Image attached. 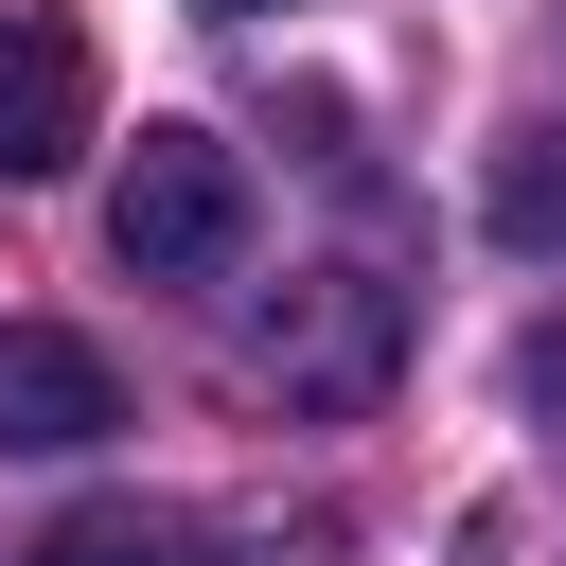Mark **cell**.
Returning <instances> with one entry per match:
<instances>
[{"instance_id":"5b68a950","label":"cell","mask_w":566,"mask_h":566,"mask_svg":"<svg viewBox=\"0 0 566 566\" xmlns=\"http://www.w3.org/2000/svg\"><path fill=\"white\" fill-rule=\"evenodd\" d=\"M18 566H212V513H159V495H88V513H53Z\"/></svg>"},{"instance_id":"7a4b0ae2","label":"cell","mask_w":566,"mask_h":566,"mask_svg":"<svg viewBox=\"0 0 566 566\" xmlns=\"http://www.w3.org/2000/svg\"><path fill=\"white\" fill-rule=\"evenodd\" d=\"M248 371L283 389V407H318V424H354L389 371H407V301L371 283V265H301L265 318H248Z\"/></svg>"},{"instance_id":"ba28073f","label":"cell","mask_w":566,"mask_h":566,"mask_svg":"<svg viewBox=\"0 0 566 566\" xmlns=\"http://www.w3.org/2000/svg\"><path fill=\"white\" fill-rule=\"evenodd\" d=\"M195 18H265V0H195Z\"/></svg>"},{"instance_id":"52a82bcc","label":"cell","mask_w":566,"mask_h":566,"mask_svg":"<svg viewBox=\"0 0 566 566\" xmlns=\"http://www.w3.org/2000/svg\"><path fill=\"white\" fill-rule=\"evenodd\" d=\"M531 424H566V318L531 336Z\"/></svg>"},{"instance_id":"277c9868","label":"cell","mask_w":566,"mask_h":566,"mask_svg":"<svg viewBox=\"0 0 566 566\" xmlns=\"http://www.w3.org/2000/svg\"><path fill=\"white\" fill-rule=\"evenodd\" d=\"M71 159H88V35L0 18V177H71Z\"/></svg>"},{"instance_id":"8992f818","label":"cell","mask_w":566,"mask_h":566,"mask_svg":"<svg viewBox=\"0 0 566 566\" xmlns=\"http://www.w3.org/2000/svg\"><path fill=\"white\" fill-rule=\"evenodd\" d=\"M478 212H495V248H531V265H566V124H531V142H495V177H478Z\"/></svg>"},{"instance_id":"6da1fadb","label":"cell","mask_w":566,"mask_h":566,"mask_svg":"<svg viewBox=\"0 0 566 566\" xmlns=\"http://www.w3.org/2000/svg\"><path fill=\"white\" fill-rule=\"evenodd\" d=\"M106 248H124V283H230L248 265V159L212 124H142L106 177Z\"/></svg>"},{"instance_id":"3957f363","label":"cell","mask_w":566,"mask_h":566,"mask_svg":"<svg viewBox=\"0 0 566 566\" xmlns=\"http://www.w3.org/2000/svg\"><path fill=\"white\" fill-rule=\"evenodd\" d=\"M124 424V371L71 336V318H0V460H71Z\"/></svg>"}]
</instances>
